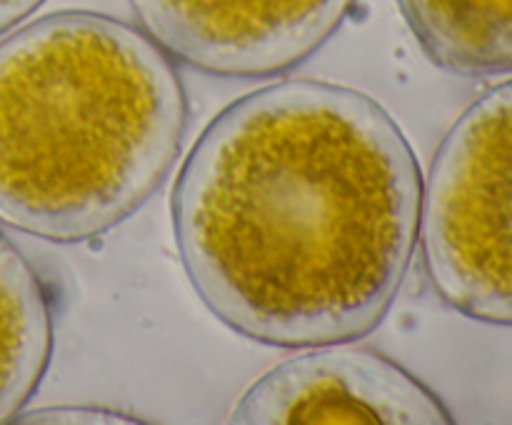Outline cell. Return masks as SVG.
Masks as SVG:
<instances>
[{"label": "cell", "instance_id": "obj_1", "mask_svg": "<svg viewBox=\"0 0 512 425\" xmlns=\"http://www.w3.org/2000/svg\"><path fill=\"white\" fill-rule=\"evenodd\" d=\"M423 175L360 90L285 80L235 100L180 168L173 230L210 313L275 348L350 343L398 298Z\"/></svg>", "mask_w": 512, "mask_h": 425}, {"label": "cell", "instance_id": "obj_2", "mask_svg": "<svg viewBox=\"0 0 512 425\" xmlns=\"http://www.w3.org/2000/svg\"><path fill=\"white\" fill-rule=\"evenodd\" d=\"M168 53L100 13H55L0 43V220L55 243L138 213L183 145Z\"/></svg>", "mask_w": 512, "mask_h": 425}, {"label": "cell", "instance_id": "obj_3", "mask_svg": "<svg viewBox=\"0 0 512 425\" xmlns=\"http://www.w3.org/2000/svg\"><path fill=\"white\" fill-rule=\"evenodd\" d=\"M418 238L450 308L512 325V80L480 95L440 143Z\"/></svg>", "mask_w": 512, "mask_h": 425}, {"label": "cell", "instance_id": "obj_4", "mask_svg": "<svg viewBox=\"0 0 512 425\" xmlns=\"http://www.w3.org/2000/svg\"><path fill=\"white\" fill-rule=\"evenodd\" d=\"M150 38L228 78L285 73L318 53L355 0H130Z\"/></svg>", "mask_w": 512, "mask_h": 425}, {"label": "cell", "instance_id": "obj_5", "mask_svg": "<svg viewBox=\"0 0 512 425\" xmlns=\"http://www.w3.org/2000/svg\"><path fill=\"white\" fill-rule=\"evenodd\" d=\"M233 423L448 425V408L418 378L373 350L313 345L255 380Z\"/></svg>", "mask_w": 512, "mask_h": 425}, {"label": "cell", "instance_id": "obj_6", "mask_svg": "<svg viewBox=\"0 0 512 425\" xmlns=\"http://www.w3.org/2000/svg\"><path fill=\"white\" fill-rule=\"evenodd\" d=\"M53 353L48 290L18 245L0 230V423L38 390Z\"/></svg>", "mask_w": 512, "mask_h": 425}, {"label": "cell", "instance_id": "obj_7", "mask_svg": "<svg viewBox=\"0 0 512 425\" xmlns=\"http://www.w3.org/2000/svg\"><path fill=\"white\" fill-rule=\"evenodd\" d=\"M423 53L455 75L512 73V0H398Z\"/></svg>", "mask_w": 512, "mask_h": 425}, {"label": "cell", "instance_id": "obj_8", "mask_svg": "<svg viewBox=\"0 0 512 425\" xmlns=\"http://www.w3.org/2000/svg\"><path fill=\"white\" fill-rule=\"evenodd\" d=\"M28 423H138V418L120 415L118 410L85 408V405H58L25 415Z\"/></svg>", "mask_w": 512, "mask_h": 425}, {"label": "cell", "instance_id": "obj_9", "mask_svg": "<svg viewBox=\"0 0 512 425\" xmlns=\"http://www.w3.org/2000/svg\"><path fill=\"white\" fill-rule=\"evenodd\" d=\"M45 0H0V33L18 25L20 20L28 18L30 13L43 5Z\"/></svg>", "mask_w": 512, "mask_h": 425}]
</instances>
